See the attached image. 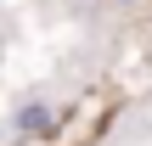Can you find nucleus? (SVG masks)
I'll return each mask as SVG.
<instances>
[{
	"instance_id": "1",
	"label": "nucleus",
	"mask_w": 152,
	"mask_h": 146,
	"mask_svg": "<svg viewBox=\"0 0 152 146\" xmlns=\"http://www.w3.org/2000/svg\"><path fill=\"white\" fill-rule=\"evenodd\" d=\"M51 124H56V107H45V101H28V107L11 113V129L17 135H45Z\"/></svg>"
}]
</instances>
